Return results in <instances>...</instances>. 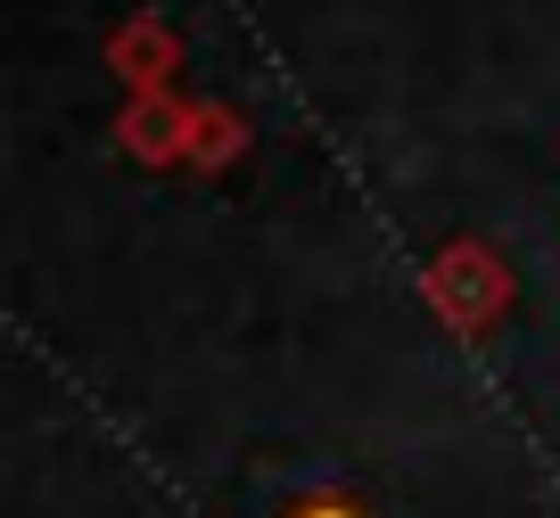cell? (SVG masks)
<instances>
[{
	"label": "cell",
	"instance_id": "cell-1",
	"mask_svg": "<svg viewBox=\"0 0 560 518\" xmlns=\"http://www.w3.org/2000/svg\"><path fill=\"white\" fill-rule=\"evenodd\" d=\"M305 518H354V510H305Z\"/></svg>",
	"mask_w": 560,
	"mask_h": 518
}]
</instances>
